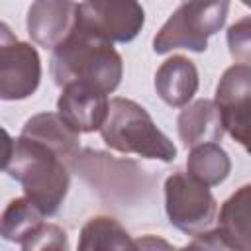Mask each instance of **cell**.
I'll return each instance as SVG.
<instances>
[{
  "label": "cell",
  "instance_id": "52a82bcc",
  "mask_svg": "<svg viewBox=\"0 0 251 251\" xmlns=\"http://www.w3.org/2000/svg\"><path fill=\"white\" fill-rule=\"evenodd\" d=\"M41 80V59L31 43L20 41L6 24L0 25V98H29Z\"/></svg>",
  "mask_w": 251,
  "mask_h": 251
},
{
  "label": "cell",
  "instance_id": "5bb4252c",
  "mask_svg": "<svg viewBox=\"0 0 251 251\" xmlns=\"http://www.w3.org/2000/svg\"><path fill=\"white\" fill-rule=\"evenodd\" d=\"M218 227L227 249L251 251V182L239 186L222 204Z\"/></svg>",
  "mask_w": 251,
  "mask_h": 251
},
{
  "label": "cell",
  "instance_id": "ffe728a7",
  "mask_svg": "<svg viewBox=\"0 0 251 251\" xmlns=\"http://www.w3.org/2000/svg\"><path fill=\"white\" fill-rule=\"evenodd\" d=\"M227 49L233 61L251 63V16H245L227 27Z\"/></svg>",
  "mask_w": 251,
  "mask_h": 251
},
{
  "label": "cell",
  "instance_id": "30bf717a",
  "mask_svg": "<svg viewBox=\"0 0 251 251\" xmlns=\"http://www.w3.org/2000/svg\"><path fill=\"white\" fill-rule=\"evenodd\" d=\"M57 110L63 120L78 133L100 129L108 118L110 100L104 90L86 82H71L61 88Z\"/></svg>",
  "mask_w": 251,
  "mask_h": 251
},
{
  "label": "cell",
  "instance_id": "8992f818",
  "mask_svg": "<svg viewBox=\"0 0 251 251\" xmlns=\"http://www.w3.org/2000/svg\"><path fill=\"white\" fill-rule=\"evenodd\" d=\"M216 198L210 186L196 180L192 175L176 171L165 180V212L178 231L198 235L212 227L216 220Z\"/></svg>",
  "mask_w": 251,
  "mask_h": 251
},
{
  "label": "cell",
  "instance_id": "9a60e30c",
  "mask_svg": "<svg viewBox=\"0 0 251 251\" xmlns=\"http://www.w3.org/2000/svg\"><path fill=\"white\" fill-rule=\"evenodd\" d=\"M186 173L206 186H218L229 176L231 159L218 143H202L190 147L186 159Z\"/></svg>",
  "mask_w": 251,
  "mask_h": 251
},
{
  "label": "cell",
  "instance_id": "277c9868",
  "mask_svg": "<svg viewBox=\"0 0 251 251\" xmlns=\"http://www.w3.org/2000/svg\"><path fill=\"white\" fill-rule=\"evenodd\" d=\"M229 12V0H182L153 37V51L165 55L173 49L204 53L208 37L216 35Z\"/></svg>",
  "mask_w": 251,
  "mask_h": 251
},
{
  "label": "cell",
  "instance_id": "d6986e66",
  "mask_svg": "<svg viewBox=\"0 0 251 251\" xmlns=\"http://www.w3.org/2000/svg\"><path fill=\"white\" fill-rule=\"evenodd\" d=\"M245 96H251V65L237 63L227 67L216 86L218 106L231 104Z\"/></svg>",
  "mask_w": 251,
  "mask_h": 251
},
{
  "label": "cell",
  "instance_id": "603a6c76",
  "mask_svg": "<svg viewBox=\"0 0 251 251\" xmlns=\"http://www.w3.org/2000/svg\"><path fill=\"white\" fill-rule=\"evenodd\" d=\"M243 6H247V8H251V0H239Z\"/></svg>",
  "mask_w": 251,
  "mask_h": 251
},
{
  "label": "cell",
  "instance_id": "44dd1931",
  "mask_svg": "<svg viewBox=\"0 0 251 251\" xmlns=\"http://www.w3.org/2000/svg\"><path fill=\"white\" fill-rule=\"evenodd\" d=\"M24 251H35V249H69V239L65 229H61L55 224H45L22 245Z\"/></svg>",
  "mask_w": 251,
  "mask_h": 251
},
{
  "label": "cell",
  "instance_id": "7402d4cb",
  "mask_svg": "<svg viewBox=\"0 0 251 251\" xmlns=\"http://www.w3.org/2000/svg\"><path fill=\"white\" fill-rule=\"evenodd\" d=\"M171 247L167 241H161V239H155V237H151V235H145V237H141V239H137L135 241V249H143V247Z\"/></svg>",
  "mask_w": 251,
  "mask_h": 251
},
{
  "label": "cell",
  "instance_id": "5b68a950",
  "mask_svg": "<svg viewBox=\"0 0 251 251\" xmlns=\"http://www.w3.org/2000/svg\"><path fill=\"white\" fill-rule=\"evenodd\" d=\"M69 167L108 200L129 202L133 200L135 192H143V188L149 184L143 169L137 163L120 161L114 159V155L94 149L78 151L76 157L71 159Z\"/></svg>",
  "mask_w": 251,
  "mask_h": 251
},
{
  "label": "cell",
  "instance_id": "9c48e42d",
  "mask_svg": "<svg viewBox=\"0 0 251 251\" xmlns=\"http://www.w3.org/2000/svg\"><path fill=\"white\" fill-rule=\"evenodd\" d=\"M78 8L75 0H33L25 18L27 35L39 47L53 51L76 29Z\"/></svg>",
  "mask_w": 251,
  "mask_h": 251
},
{
  "label": "cell",
  "instance_id": "7c38bea8",
  "mask_svg": "<svg viewBox=\"0 0 251 251\" xmlns=\"http://www.w3.org/2000/svg\"><path fill=\"white\" fill-rule=\"evenodd\" d=\"M198 69L184 55H173L161 63L155 73V90L159 98L173 106L184 108L198 90Z\"/></svg>",
  "mask_w": 251,
  "mask_h": 251
},
{
  "label": "cell",
  "instance_id": "ac0fdd59",
  "mask_svg": "<svg viewBox=\"0 0 251 251\" xmlns=\"http://www.w3.org/2000/svg\"><path fill=\"white\" fill-rule=\"evenodd\" d=\"M220 108L226 131L251 155V96H245Z\"/></svg>",
  "mask_w": 251,
  "mask_h": 251
},
{
  "label": "cell",
  "instance_id": "2e32d148",
  "mask_svg": "<svg viewBox=\"0 0 251 251\" xmlns=\"http://www.w3.org/2000/svg\"><path fill=\"white\" fill-rule=\"evenodd\" d=\"M45 214L25 196L14 198L2 212V226L0 233L6 241H14L20 247L43 226Z\"/></svg>",
  "mask_w": 251,
  "mask_h": 251
},
{
  "label": "cell",
  "instance_id": "3957f363",
  "mask_svg": "<svg viewBox=\"0 0 251 251\" xmlns=\"http://www.w3.org/2000/svg\"><path fill=\"white\" fill-rule=\"evenodd\" d=\"M102 141L120 153H133L145 159L171 163L176 157L175 143L157 127L149 112L129 100L116 96L110 100V110L100 127Z\"/></svg>",
  "mask_w": 251,
  "mask_h": 251
},
{
  "label": "cell",
  "instance_id": "ba28073f",
  "mask_svg": "<svg viewBox=\"0 0 251 251\" xmlns=\"http://www.w3.org/2000/svg\"><path fill=\"white\" fill-rule=\"evenodd\" d=\"M78 25L106 41L129 43L143 29L145 12L139 0H84Z\"/></svg>",
  "mask_w": 251,
  "mask_h": 251
},
{
  "label": "cell",
  "instance_id": "e0dca14e",
  "mask_svg": "<svg viewBox=\"0 0 251 251\" xmlns=\"http://www.w3.org/2000/svg\"><path fill=\"white\" fill-rule=\"evenodd\" d=\"M78 249H135V241L112 216H92L80 229Z\"/></svg>",
  "mask_w": 251,
  "mask_h": 251
},
{
  "label": "cell",
  "instance_id": "4fadbf2b",
  "mask_svg": "<svg viewBox=\"0 0 251 251\" xmlns=\"http://www.w3.org/2000/svg\"><path fill=\"white\" fill-rule=\"evenodd\" d=\"M20 135L47 145L51 151H55L67 163H71V159L76 157V153L80 151L78 131L73 129L63 120V116L59 112L57 114L55 112H41V114L31 116L24 124Z\"/></svg>",
  "mask_w": 251,
  "mask_h": 251
},
{
  "label": "cell",
  "instance_id": "7a4b0ae2",
  "mask_svg": "<svg viewBox=\"0 0 251 251\" xmlns=\"http://www.w3.org/2000/svg\"><path fill=\"white\" fill-rule=\"evenodd\" d=\"M49 63L51 76L59 88L71 82H86L112 94L124 76V61L114 43L80 25L53 49Z\"/></svg>",
  "mask_w": 251,
  "mask_h": 251
},
{
  "label": "cell",
  "instance_id": "6da1fadb",
  "mask_svg": "<svg viewBox=\"0 0 251 251\" xmlns=\"http://www.w3.org/2000/svg\"><path fill=\"white\" fill-rule=\"evenodd\" d=\"M4 171L22 184L25 196L45 216L59 212L71 184L69 163L63 157L35 139L24 135L12 139L6 133Z\"/></svg>",
  "mask_w": 251,
  "mask_h": 251
},
{
  "label": "cell",
  "instance_id": "8fae6325",
  "mask_svg": "<svg viewBox=\"0 0 251 251\" xmlns=\"http://www.w3.org/2000/svg\"><path fill=\"white\" fill-rule=\"evenodd\" d=\"M176 129L186 149L202 143H218L226 133L222 108L216 100L206 98L186 104L184 110H180L178 114Z\"/></svg>",
  "mask_w": 251,
  "mask_h": 251
}]
</instances>
